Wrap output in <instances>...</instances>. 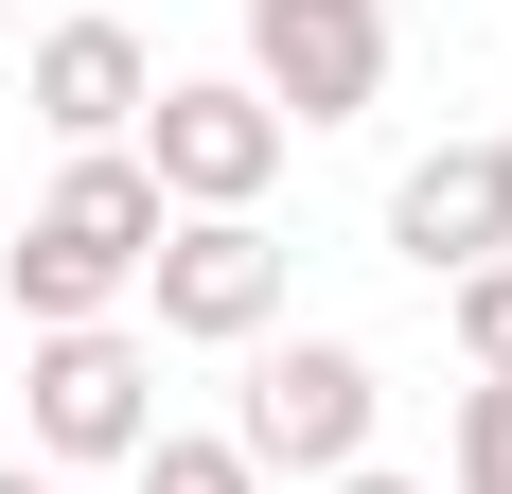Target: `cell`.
I'll use <instances>...</instances> for the list:
<instances>
[{
    "label": "cell",
    "mask_w": 512,
    "mask_h": 494,
    "mask_svg": "<svg viewBox=\"0 0 512 494\" xmlns=\"http://www.w3.org/2000/svg\"><path fill=\"white\" fill-rule=\"evenodd\" d=\"M142 247H159V177L124 142L53 159V195L18 212V247H0V300L36 318V336H71V318H124L142 300Z\"/></svg>",
    "instance_id": "cell-1"
},
{
    "label": "cell",
    "mask_w": 512,
    "mask_h": 494,
    "mask_svg": "<svg viewBox=\"0 0 512 494\" xmlns=\"http://www.w3.org/2000/svg\"><path fill=\"white\" fill-rule=\"evenodd\" d=\"M371 406H389V371H371L354 336H248L230 459H248V477H354V459H371Z\"/></svg>",
    "instance_id": "cell-2"
},
{
    "label": "cell",
    "mask_w": 512,
    "mask_h": 494,
    "mask_svg": "<svg viewBox=\"0 0 512 494\" xmlns=\"http://www.w3.org/2000/svg\"><path fill=\"white\" fill-rule=\"evenodd\" d=\"M124 159L159 177V212H265V177H283V106H265L248 71H159V106L124 124Z\"/></svg>",
    "instance_id": "cell-3"
},
{
    "label": "cell",
    "mask_w": 512,
    "mask_h": 494,
    "mask_svg": "<svg viewBox=\"0 0 512 494\" xmlns=\"http://www.w3.org/2000/svg\"><path fill=\"white\" fill-rule=\"evenodd\" d=\"M18 424H36V459H53V477L142 459V424H159V353L124 336V318H71V336H36V353H18Z\"/></svg>",
    "instance_id": "cell-4"
},
{
    "label": "cell",
    "mask_w": 512,
    "mask_h": 494,
    "mask_svg": "<svg viewBox=\"0 0 512 494\" xmlns=\"http://www.w3.org/2000/svg\"><path fill=\"white\" fill-rule=\"evenodd\" d=\"M142 300H159V336H177V353H248V336H283V247H265V212H159Z\"/></svg>",
    "instance_id": "cell-5"
},
{
    "label": "cell",
    "mask_w": 512,
    "mask_h": 494,
    "mask_svg": "<svg viewBox=\"0 0 512 494\" xmlns=\"http://www.w3.org/2000/svg\"><path fill=\"white\" fill-rule=\"evenodd\" d=\"M248 89L283 106V142L301 124H371V89H389V0H248Z\"/></svg>",
    "instance_id": "cell-6"
},
{
    "label": "cell",
    "mask_w": 512,
    "mask_h": 494,
    "mask_svg": "<svg viewBox=\"0 0 512 494\" xmlns=\"http://www.w3.org/2000/svg\"><path fill=\"white\" fill-rule=\"evenodd\" d=\"M389 247H407L424 283L495 265V247H512V124H477V142H424L407 177H389Z\"/></svg>",
    "instance_id": "cell-7"
},
{
    "label": "cell",
    "mask_w": 512,
    "mask_h": 494,
    "mask_svg": "<svg viewBox=\"0 0 512 494\" xmlns=\"http://www.w3.org/2000/svg\"><path fill=\"white\" fill-rule=\"evenodd\" d=\"M18 106L53 124V159L124 142V124L159 106V53H142V18H53V36H36V71H18Z\"/></svg>",
    "instance_id": "cell-8"
},
{
    "label": "cell",
    "mask_w": 512,
    "mask_h": 494,
    "mask_svg": "<svg viewBox=\"0 0 512 494\" xmlns=\"http://www.w3.org/2000/svg\"><path fill=\"white\" fill-rule=\"evenodd\" d=\"M124 494H265L230 442H177V424H142V459H124Z\"/></svg>",
    "instance_id": "cell-9"
},
{
    "label": "cell",
    "mask_w": 512,
    "mask_h": 494,
    "mask_svg": "<svg viewBox=\"0 0 512 494\" xmlns=\"http://www.w3.org/2000/svg\"><path fill=\"white\" fill-rule=\"evenodd\" d=\"M442 318H460V371H512V247L442 283Z\"/></svg>",
    "instance_id": "cell-10"
},
{
    "label": "cell",
    "mask_w": 512,
    "mask_h": 494,
    "mask_svg": "<svg viewBox=\"0 0 512 494\" xmlns=\"http://www.w3.org/2000/svg\"><path fill=\"white\" fill-rule=\"evenodd\" d=\"M460 494H512V371L460 389Z\"/></svg>",
    "instance_id": "cell-11"
},
{
    "label": "cell",
    "mask_w": 512,
    "mask_h": 494,
    "mask_svg": "<svg viewBox=\"0 0 512 494\" xmlns=\"http://www.w3.org/2000/svg\"><path fill=\"white\" fill-rule=\"evenodd\" d=\"M318 494H424V477H389V459H354V477H318Z\"/></svg>",
    "instance_id": "cell-12"
},
{
    "label": "cell",
    "mask_w": 512,
    "mask_h": 494,
    "mask_svg": "<svg viewBox=\"0 0 512 494\" xmlns=\"http://www.w3.org/2000/svg\"><path fill=\"white\" fill-rule=\"evenodd\" d=\"M0 494H53V459H0Z\"/></svg>",
    "instance_id": "cell-13"
}]
</instances>
